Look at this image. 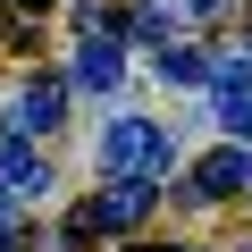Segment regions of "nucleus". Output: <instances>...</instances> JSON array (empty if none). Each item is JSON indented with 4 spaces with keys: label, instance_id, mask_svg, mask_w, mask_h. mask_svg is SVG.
I'll return each instance as SVG.
<instances>
[{
    "label": "nucleus",
    "instance_id": "obj_1",
    "mask_svg": "<svg viewBox=\"0 0 252 252\" xmlns=\"http://www.w3.org/2000/svg\"><path fill=\"white\" fill-rule=\"evenodd\" d=\"M101 168L109 177H152V168H168V126L160 118H109L101 126Z\"/></svg>",
    "mask_w": 252,
    "mask_h": 252
},
{
    "label": "nucleus",
    "instance_id": "obj_2",
    "mask_svg": "<svg viewBox=\"0 0 252 252\" xmlns=\"http://www.w3.org/2000/svg\"><path fill=\"white\" fill-rule=\"evenodd\" d=\"M193 202H227V193H252V143H227V152H210L202 168H193V185H185Z\"/></svg>",
    "mask_w": 252,
    "mask_h": 252
},
{
    "label": "nucleus",
    "instance_id": "obj_3",
    "mask_svg": "<svg viewBox=\"0 0 252 252\" xmlns=\"http://www.w3.org/2000/svg\"><path fill=\"white\" fill-rule=\"evenodd\" d=\"M143 210H152V177H118L109 193H93V219H101V235L143 227Z\"/></svg>",
    "mask_w": 252,
    "mask_h": 252
},
{
    "label": "nucleus",
    "instance_id": "obj_4",
    "mask_svg": "<svg viewBox=\"0 0 252 252\" xmlns=\"http://www.w3.org/2000/svg\"><path fill=\"white\" fill-rule=\"evenodd\" d=\"M59 109H67V84H59V76H34V84L17 93V109H9V126H17V135H51Z\"/></svg>",
    "mask_w": 252,
    "mask_h": 252
},
{
    "label": "nucleus",
    "instance_id": "obj_5",
    "mask_svg": "<svg viewBox=\"0 0 252 252\" xmlns=\"http://www.w3.org/2000/svg\"><path fill=\"white\" fill-rule=\"evenodd\" d=\"M0 185H9L17 202H42V193H51V168H42L26 143H0Z\"/></svg>",
    "mask_w": 252,
    "mask_h": 252
},
{
    "label": "nucleus",
    "instance_id": "obj_6",
    "mask_svg": "<svg viewBox=\"0 0 252 252\" xmlns=\"http://www.w3.org/2000/svg\"><path fill=\"white\" fill-rule=\"evenodd\" d=\"M126 76V59H118V42L109 34H84V51H76V84H93V93H109Z\"/></svg>",
    "mask_w": 252,
    "mask_h": 252
},
{
    "label": "nucleus",
    "instance_id": "obj_7",
    "mask_svg": "<svg viewBox=\"0 0 252 252\" xmlns=\"http://www.w3.org/2000/svg\"><path fill=\"white\" fill-rule=\"evenodd\" d=\"M219 126H227L235 143H252V84L244 93H219Z\"/></svg>",
    "mask_w": 252,
    "mask_h": 252
},
{
    "label": "nucleus",
    "instance_id": "obj_8",
    "mask_svg": "<svg viewBox=\"0 0 252 252\" xmlns=\"http://www.w3.org/2000/svg\"><path fill=\"white\" fill-rule=\"evenodd\" d=\"M160 76H168V84H202L210 59H193V51H160Z\"/></svg>",
    "mask_w": 252,
    "mask_h": 252
},
{
    "label": "nucleus",
    "instance_id": "obj_9",
    "mask_svg": "<svg viewBox=\"0 0 252 252\" xmlns=\"http://www.w3.org/2000/svg\"><path fill=\"white\" fill-rule=\"evenodd\" d=\"M126 34H135V42H168V9H135Z\"/></svg>",
    "mask_w": 252,
    "mask_h": 252
},
{
    "label": "nucleus",
    "instance_id": "obj_10",
    "mask_svg": "<svg viewBox=\"0 0 252 252\" xmlns=\"http://www.w3.org/2000/svg\"><path fill=\"white\" fill-rule=\"evenodd\" d=\"M227 9V0H185V17H219Z\"/></svg>",
    "mask_w": 252,
    "mask_h": 252
},
{
    "label": "nucleus",
    "instance_id": "obj_11",
    "mask_svg": "<svg viewBox=\"0 0 252 252\" xmlns=\"http://www.w3.org/2000/svg\"><path fill=\"white\" fill-rule=\"evenodd\" d=\"M17 9H51V0H17Z\"/></svg>",
    "mask_w": 252,
    "mask_h": 252
},
{
    "label": "nucleus",
    "instance_id": "obj_12",
    "mask_svg": "<svg viewBox=\"0 0 252 252\" xmlns=\"http://www.w3.org/2000/svg\"><path fill=\"white\" fill-rule=\"evenodd\" d=\"M143 252H152V244H143Z\"/></svg>",
    "mask_w": 252,
    "mask_h": 252
}]
</instances>
